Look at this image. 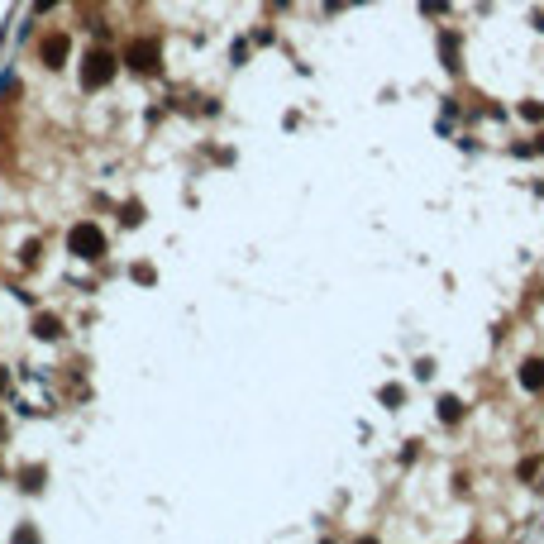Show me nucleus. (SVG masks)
Instances as JSON below:
<instances>
[{
	"instance_id": "obj_8",
	"label": "nucleus",
	"mask_w": 544,
	"mask_h": 544,
	"mask_svg": "<svg viewBox=\"0 0 544 544\" xmlns=\"http://www.w3.org/2000/svg\"><path fill=\"white\" fill-rule=\"evenodd\" d=\"M521 120H544V105H535V100H530V105H521Z\"/></svg>"
},
{
	"instance_id": "obj_5",
	"label": "nucleus",
	"mask_w": 544,
	"mask_h": 544,
	"mask_svg": "<svg viewBox=\"0 0 544 544\" xmlns=\"http://www.w3.org/2000/svg\"><path fill=\"white\" fill-rule=\"evenodd\" d=\"M33 335H38V339H58V335H63V325L53 320V315H38V320H33Z\"/></svg>"
},
{
	"instance_id": "obj_6",
	"label": "nucleus",
	"mask_w": 544,
	"mask_h": 544,
	"mask_svg": "<svg viewBox=\"0 0 544 544\" xmlns=\"http://www.w3.org/2000/svg\"><path fill=\"white\" fill-rule=\"evenodd\" d=\"M521 382H525V387H544V363H525V368H521Z\"/></svg>"
},
{
	"instance_id": "obj_4",
	"label": "nucleus",
	"mask_w": 544,
	"mask_h": 544,
	"mask_svg": "<svg viewBox=\"0 0 544 544\" xmlns=\"http://www.w3.org/2000/svg\"><path fill=\"white\" fill-rule=\"evenodd\" d=\"M67 48H72V43H67V33H48V38H43V63H48V67H63L67 63Z\"/></svg>"
},
{
	"instance_id": "obj_7",
	"label": "nucleus",
	"mask_w": 544,
	"mask_h": 544,
	"mask_svg": "<svg viewBox=\"0 0 544 544\" xmlns=\"http://www.w3.org/2000/svg\"><path fill=\"white\" fill-rule=\"evenodd\" d=\"M459 416H464V406H459L454 397H444V401H439V420H459Z\"/></svg>"
},
{
	"instance_id": "obj_2",
	"label": "nucleus",
	"mask_w": 544,
	"mask_h": 544,
	"mask_svg": "<svg viewBox=\"0 0 544 544\" xmlns=\"http://www.w3.org/2000/svg\"><path fill=\"white\" fill-rule=\"evenodd\" d=\"M110 81H115V58L96 48L86 58V67H81V86H86V91H100V86H110Z\"/></svg>"
},
{
	"instance_id": "obj_3",
	"label": "nucleus",
	"mask_w": 544,
	"mask_h": 544,
	"mask_svg": "<svg viewBox=\"0 0 544 544\" xmlns=\"http://www.w3.org/2000/svg\"><path fill=\"white\" fill-rule=\"evenodd\" d=\"M129 67H134V72H153V67H158V43H153V38H139V43L129 48Z\"/></svg>"
},
{
	"instance_id": "obj_9",
	"label": "nucleus",
	"mask_w": 544,
	"mask_h": 544,
	"mask_svg": "<svg viewBox=\"0 0 544 544\" xmlns=\"http://www.w3.org/2000/svg\"><path fill=\"white\" fill-rule=\"evenodd\" d=\"M53 5H58V0H33V10H38V15H43V10H53Z\"/></svg>"
},
{
	"instance_id": "obj_1",
	"label": "nucleus",
	"mask_w": 544,
	"mask_h": 544,
	"mask_svg": "<svg viewBox=\"0 0 544 544\" xmlns=\"http://www.w3.org/2000/svg\"><path fill=\"white\" fill-rule=\"evenodd\" d=\"M67 249L72 258H86V263H96L105 253V234H100L96 224H72V234H67Z\"/></svg>"
}]
</instances>
